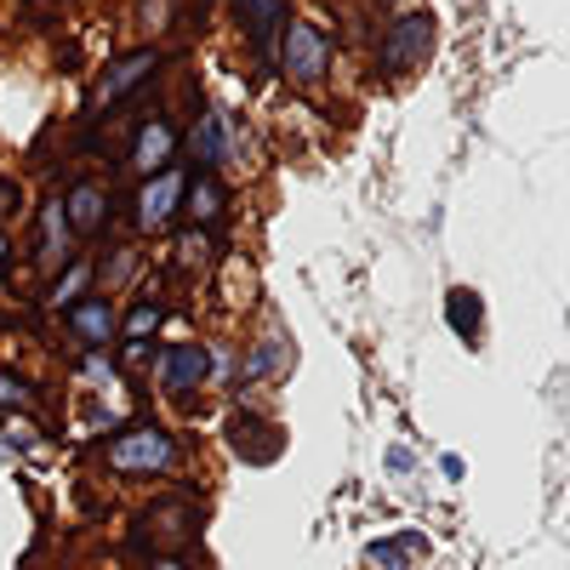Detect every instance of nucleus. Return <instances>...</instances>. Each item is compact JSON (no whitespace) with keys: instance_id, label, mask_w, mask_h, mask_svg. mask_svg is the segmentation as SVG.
I'll list each match as a JSON object with an SVG mask.
<instances>
[{"instance_id":"nucleus-11","label":"nucleus","mask_w":570,"mask_h":570,"mask_svg":"<svg viewBox=\"0 0 570 570\" xmlns=\"http://www.w3.org/2000/svg\"><path fill=\"white\" fill-rule=\"evenodd\" d=\"M228 18L240 23V35L257 46V58L274 63V35L285 23V0H228Z\"/></svg>"},{"instance_id":"nucleus-19","label":"nucleus","mask_w":570,"mask_h":570,"mask_svg":"<svg viewBox=\"0 0 570 570\" xmlns=\"http://www.w3.org/2000/svg\"><path fill=\"white\" fill-rule=\"evenodd\" d=\"M29 405H35V389L23 383L18 371L0 365V411H29Z\"/></svg>"},{"instance_id":"nucleus-4","label":"nucleus","mask_w":570,"mask_h":570,"mask_svg":"<svg viewBox=\"0 0 570 570\" xmlns=\"http://www.w3.org/2000/svg\"><path fill=\"white\" fill-rule=\"evenodd\" d=\"M183 155V137L166 115H142L137 131H131V149H126V166L137 171V183H149L160 171H171V160Z\"/></svg>"},{"instance_id":"nucleus-20","label":"nucleus","mask_w":570,"mask_h":570,"mask_svg":"<svg viewBox=\"0 0 570 570\" xmlns=\"http://www.w3.org/2000/svg\"><path fill=\"white\" fill-rule=\"evenodd\" d=\"M86 274H91L86 263H69V268L58 274V285H52V308H75V303H80L75 292H80V285H86Z\"/></svg>"},{"instance_id":"nucleus-23","label":"nucleus","mask_w":570,"mask_h":570,"mask_svg":"<svg viewBox=\"0 0 570 570\" xmlns=\"http://www.w3.org/2000/svg\"><path fill=\"white\" fill-rule=\"evenodd\" d=\"M440 473H445V480H462L468 468H462V456H440Z\"/></svg>"},{"instance_id":"nucleus-17","label":"nucleus","mask_w":570,"mask_h":570,"mask_svg":"<svg viewBox=\"0 0 570 570\" xmlns=\"http://www.w3.org/2000/svg\"><path fill=\"white\" fill-rule=\"evenodd\" d=\"M411 553H422V537H416V531H405V537H394V542H371V548H365V564H371V570H405Z\"/></svg>"},{"instance_id":"nucleus-15","label":"nucleus","mask_w":570,"mask_h":570,"mask_svg":"<svg viewBox=\"0 0 570 570\" xmlns=\"http://www.w3.org/2000/svg\"><path fill=\"white\" fill-rule=\"evenodd\" d=\"M160 320H166V308H160L155 297H137V303L126 308V320H120V343H155Z\"/></svg>"},{"instance_id":"nucleus-25","label":"nucleus","mask_w":570,"mask_h":570,"mask_svg":"<svg viewBox=\"0 0 570 570\" xmlns=\"http://www.w3.org/2000/svg\"><path fill=\"white\" fill-rule=\"evenodd\" d=\"M155 570H188V564H183V559H171V553H166V559H155Z\"/></svg>"},{"instance_id":"nucleus-1","label":"nucleus","mask_w":570,"mask_h":570,"mask_svg":"<svg viewBox=\"0 0 570 570\" xmlns=\"http://www.w3.org/2000/svg\"><path fill=\"white\" fill-rule=\"evenodd\" d=\"M279 75L292 86H314L331 75V35L314 18H285V40H279Z\"/></svg>"},{"instance_id":"nucleus-3","label":"nucleus","mask_w":570,"mask_h":570,"mask_svg":"<svg viewBox=\"0 0 570 570\" xmlns=\"http://www.w3.org/2000/svg\"><path fill=\"white\" fill-rule=\"evenodd\" d=\"M428 52H434V18L428 12H405L389 23L383 46H376V69L383 75H411Z\"/></svg>"},{"instance_id":"nucleus-22","label":"nucleus","mask_w":570,"mask_h":570,"mask_svg":"<svg viewBox=\"0 0 570 570\" xmlns=\"http://www.w3.org/2000/svg\"><path fill=\"white\" fill-rule=\"evenodd\" d=\"M389 468H394V473H411V451L394 445V451H389Z\"/></svg>"},{"instance_id":"nucleus-8","label":"nucleus","mask_w":570,"mask_h":570,"mask_svg":"<svg viewBox=\"0 0 570 570\" xmlns=\"http://www.w3.org/2000/svg\"><path fill=\"white\" fill-rule=\"evenodd\" d=\"M63 217H69L75 240H98V234L109 228V217H115V195L104 183L80 177V183H69V195H63Z\"/></svg>"},{"instance_id":"nucleus-21","label":"nucleus","mask_w":570,"mask_h":570,"mask_svg":"<svg viewBox=\"0 0 570 570\" xmlns=\"http://www.w3.org/2000/svg\"><path fill=\"white\" fill-rule=\"evenodd\" d=\"M18 200H23V195H18V183H12L7 171H0V228H7V223L18 217Z\"/></svg>"},{"instance_id":"nucleus-9","label":"nucleus","mask_w":570,"mask_h":570,"mask_svg":"<svg viewBox=\"0 0 570 570\" xmlns=\"http://www.w3.org/2000/svg\"><path fill=\"white\" fill-rule=\"evenodd\" d=\"M69 331L91 348V354H104L109 343H120V320H115V303L104 292H86L75 308H69Z\"/></svg>"},{"instance_id":"nucleus-6","label":"nucleus","mask_w":570,"mask_h":570,"mask_svg":"<svg viewBox=\"0 0 570 570\" xmlns=\"http://www.w3.org/2000/svg\"><path fill=\"white\" fill-rule=\"evenodd\" d=\"M234 149H240V142H234V126H228L223 109H200L195 126H188V137H183V155H188V166H195V171L228 166Z\"/></svg>"},{"instance_id":"nucleus-13","label":"nucleus","mask_w":570,"mask_h":570,"mask_svg":"<svg viewBox=\"0 0 570 570\" xmlns=\"http://www.w3.org/2000/svg\"><path fill=\"white\" fill-rule=\"evenodd\" d=\"M69 246H75V234H69L63 200H46V206H40V268H46V274H63L69 257H75Z\"/></svg>"},{"instance_id":"nucleus-18","label":"nucleus","mask_w":570,"mask_h":570,"mask_svg":"<svg viewBox=\"0 0 570 570\" xmlns=\"http://www.w3.org/2000/svg\"><path fill=\"white\" fill-rule=\"evenodd\" d=\"M279 365H285V337H257L252 343V354H246V383H263V376H279Z\"/></svg>"},{"instance_id":"nucleus-10","label":"nucleus","mask_w":570,"mask_h":570,"mask_svg":"<svg viewBox=\"0 0 570 570\" xmlns=\"http://www.w3.org/2000/svg\"><path fill=\"white\" fill-rule=\"evenodd\" d=\"M206 376H212L206 343H171L166 348V360H160V389L166 394H195V389H206Z\"/></svg>"},{"instance_id":"nucleus-14","label":"nucleus","mask_w":570,"mask_h":570,"mask_svg":"<svg viewBox=\"0 0 570 570\" xmlns=\"http://www.w3.org/2000/svg\"><path fill=\"white\" fill-rule=\"evenodd\" d=\"M445 320H451V331L462 343H480V325H485V308H480V297L468 292V285H456V292L445 297Z\"/></svg>"},{"instance_id":"nucleus-5","label":"nucleus","mask_w":570,"mask_h":570,"mask_svg":"<svg viewBox=\"0 0 570 570\" xmlns=\"http://www.w3.org/2000/svg\"><path fill=\"white\" fill-rule=\"evenodd\" d=\"M160 63H166V52H160V46H137V52L115 58V63L104 69L98 91H91V115H109L120 98H131V91H137L142 80H155V75H160Z\"/></svg>"},{"instance_id":"nucleus-12","label":"nucleus","mask_w":570,"mask_h":570,"mask_svg":"<svg viewBox=\"0 0 570 570\" xmlns=\"http://www.w3.org/2000/svg\"><path fill=\"white\" fill-rule=\"evenodd\" d=\"M228 183L217 177V171H195L188 177V188H183V217L195 223V228H223L228 223Z\"/></svg>"},{"instance_id":"nucleus-16","label":"nucleus","mask_w":570,"mask_h":570,"mask_svg":"<svg viewBox=\"0 0 570 570\" xmlns=\"http://www.w3.org/2000/svg\"><path fill=\"white\" fill-rule=\"evenodd\" d=\"M142 537H155V542H166V548H183L188 542V508L183 502H166V508H155L149 519H142Z\"/></svg>"},{"instance_id":"nucleus-24","label":"nucleus","mask_w":570,"mask_h":570,"mask_svg":"<svg viewBox=\"0 0 570 570\" xmlns=\"http://www.w3.org/2000/svg\"><path fill=\"white\" fill-rule=\"evenodd\" d=\"M0 268H12V240L0 234Z\"/></svg>"},{"instance_id":"nucleus-7","label":"nucleus","mask_w":570,"mask_h":570,"mask_svg":"<svg viewBox=\"0 0 570 570\" xmlns=\"http://www.w3.org/2000/svg\"><path fill=\"white\" fill-rule=\"evenodd\" d=\"M183 188H188V171H183V166H171V171H160V177H149V183H137L131 223H137L142 234L166 228V223L183 212Z\"/></svg>"},{"instance_id":"nucleus-2","label":"nucleus","mask_w":570,"mask_h":570,"mask_svg":"<svg viewBox=\"0 0 570 570\" xmlns=\"http://www.w3.org/2000/svg\"><path fill=\"white\" fill-rule=\"evenodd\" d=\"M177 462V440L160 422H137L109 440V468L115 473H166Z\"/></svg>"}]
</instances>
